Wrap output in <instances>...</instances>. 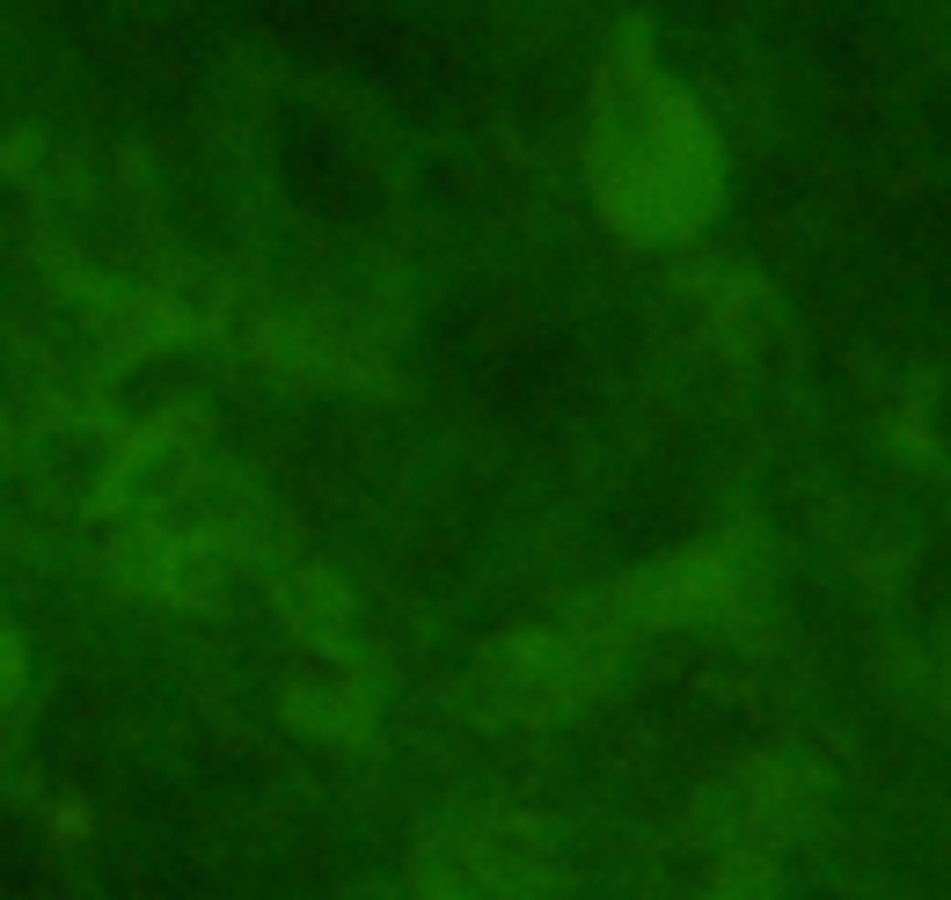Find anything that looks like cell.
Segmentation results:
<instances>
[{"mask_svg": "<svg viewBox=\"0 0 951 900\" xmlns=\"http://www.w3.org/2000/svg\"><path fill=\"white\" fill-rule=\"evenodd\" d=\"M44 834H52V849H73L81 834H89V806H52V820H44Z\"/></svg>", "mask_w": 951, "mask_h": 900, "instance_id": "6da1fadb", "label": "cell"}]
</instances>
